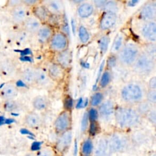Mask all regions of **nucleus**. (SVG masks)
I'll use <instances>...</instances> for the list:
<instances>
[{
    "label": "nucleus",
    "instance_id": "ea45409f",
    "mask_svg": "<svg viewBox=\"0 0 156 156\" xmlns=\"http://www.w3.org/2000/svg\"><path fill=\"white\" fill-rule=\"evenodd\" d=\"M17 107V105L13 100L11 101H5L4 105L3 106V108L6 111H12Z\"/></svg>",
    "mask_w": 156,
    "mask_h": 156
},
{
    "label": "nucleus",
    "instance_id": "37998d69",
    "mask_svg": "<svg viewBox=\"0 0 156 156\" xmlns=\"http://www.w3.org/2000/svg\"><path fill=\"white\" fill-rule=\"evenodd\" d=\"M73 104V100L70 96H67L64 100V107L68 111L72 109Z\"/></svg>",
    "mask_w": 156,
    "mask_h": 156
},
{
    "label": "nucleus",
    "instance_id": "f8f14e48",
    "mask_svg": "<svg viewBox=\"0 0 156 156\" xmlns=\"http://www.w3.org/2000/svg\"><path fill=\"white\" fill-rule=\"evenodd\" d=\"M140 16L145 21H155L156 18V4L155 2L146 3L140 11Z\"/></svg>",
    "mask_w": 156,
    "mask_h": 156
},
{
    "label": "nucleus",
    "instance_id": "c85d7f7f",
    "mask_svg": "<svg viewBox=\"0 0 156 156\" xmlns=\"http://www.w3.org/2000/svg\"><path fill=\"white\" fill-rule=\"evenodd\" d=\"M152 105L147 101H141L138 105L137 112L140 115H146L152 108Z\"/></svg>",
    "mask_w": 156,
    "mask_h": 156
},
{
    "label": "nucleus",
    "instance_id": "5fc2aeb1",
    "mask_svg": "<svg viewBox=\"0 0 156 156\" xmlns=\"http://www.w3.org/2000/svg\"><path fill=\"white\" fill-rule=\"evenodd\" d=\"M72 21L73 22V23H72V27H73V31L75 30V25H74V20H72Z\"/></svg>",
    "mask_w": 156,
    "mask_h": 156
},
{
    "label": "nucleus",
    "instance_id": "603ef678",
    "mask_svg": "<svg viewBox=\"0 0 156 156\" xmlns=\"http://www.w3.org/2000/svg\"><path fill=\"white\" fill-rule=\"evenodd\" d=\"M146 156H156V152L154 151H149Z\"/></svg>",
    "mask_w": 156,
    "mask_h": 156
},
{
    "label": "nucleus",
    "instance_id": "c756f323",
    "mask_svg": "<svg viewBox=\"0 0 156 156\" xmlns=\"http://www.w3.org/2000/svg\"><path fill=\"white\" fill-rule=\"evenodd\" d=\"M106 12L113 13L116 14L118 11V5L116 1H105L103 7Z\"/></svg>",
    "mask_w": 156,
    "mask_h": 156
},
{
    "label": "nucleus",
    "instance_id": "4468645a",
    "mask_svg": "<svg viewBox=\"0 0 156 156\" xmlns=\"http://www.w3.org/2000/svg\"><path fill=\"white\" fill-rule=\"evenodd\" d=\"M17 95V88L12 84H7L0 91V97L4 101L13 100Z\"/></svg>",
    "mask_w": 156,
    "mask_h": 156
},
{
    "label": "nucleus",
    "instance_id": "ddd939ff",
    "mask_svg": "<svg viewBox=\"0 0 156 156\" xmlns=\"http://www.w3.org/2000/svg\"><path fill=\"white\" fill-rule=\"evenodd\" d=\"M24 29L29 33L35 34L37 33L41 27L40 21L35 16L27 17L23 23Z\"/></svg>",
    "mask_w": 156,
    "mask_h": 156
},
{
    "label": "nucleus",
    "instance_id": "a878e982",
    "mask_svg": "<svg viewBox=\"0 0 156 156\" xmlns=\"http://www.w3.org/2000/svg\"><path fill=\"white\" fill-rule=\"evenodd\" d=\"M22 78L26 83H35V69L30 67L25 68L22 73Z\"/></svg>",
    "mask_w": 156,
    "mask_h": 156
},
{
    "label": "nucleus",
    "instance_id": "6e6552de",
    "mask_svg": "<svg viewBox=\"0 0 156 156\" xmlns=\"http://www.w3.org/2000/svg\"><path fill=\"white\" fill-rule=\"evenodd\" d=\"M92 156H113L109 147L108 136H102L97 139Z\"/></svg>",
    "mask_w": 156,
    "mask_h": 156
},
{
    "label": "nucleus",
    "instance_id": "f03ea898",
    "mask_svg": "<svg viewBox=\"0 0 156 156\" xmlns=\"http://www.w3.org/2000/svg\"><path fill=\"white\" fill-rule=\"evenodd\" d=\"M108 144L112 154H121L128 152L132 146V139L126 133L115 132L108 136Z\"/></svg>",
    "mask_w": 156,
    "mask_h": 156
},
{
    "label": "nucleus",
    "instance_id": "49530a36",
    "mask_svg": "<svg viewBox=\"0 0 156 156\" xmlns=\"http://www.w3.org/2000/svg\"><path fill=\"white\" fill-rule=\"evenodd\" d=\"M149 86L150 89L155 90V88H156V78H155V77H153L149 80Z\"/></svg>",
    "mask_w": 156,
    "mask_h": 156
},
{
    "label": "nucleus",
    "instance_id": "39448f33",
    "mask_svg": "<svg viewBox=\"0 0 156 156\" xmlns=\"http://www.w3.org/2000/svg\"><path fill=\"white\" fill-rule=\"evenodd\" d=\"M122 99L127 103H137L141 101L143 93L140 86L131 83L126 85L121 90Z\"/></svg>",
    "mask_w": 156,
    "mask_h": 156
},
{
    "label": "nucleus",
    "instance_id": "dca6fc26",
    "mask_svg": "<svg viewBox=\"0 0 156 156\" xmlns=\"http://www.w3.org/2000/svg\"><path fill=\"white\" fill-rule=\"evenodd\" d=\"M24 122L27 127L32 129H36L41 126L42 121L41 117L38 114L30 112L25 116Z\"/></svg>",
    "mask_w": 156,
    "mask_h": 156
},
{
    "label": "nucleus",
    "instance_id": "b1692460",
    "mask_svg": "<svg viewBox=\"0 0 156 156\" xmlns=\"http://www.w3.org/2000/svg\"><path fill=\"white\" fill-rule=\"evenodd\" d=\"M93 11V6L90 3H83L79 5L77 9V13L82 18H87L90 16Z\"/></svg>",
    "mask_w": 156,
    "mask_h": 156
},
{
    "label": "nucleus",
    "instance_id": "9b49d317",
    "mask_svg": "<svg viewBox=\"0 0 156 156\" xmlns=\"http://www.w3.org/2000/svg\"><path fill=\"white\" fill-rule=\"evenodd\" d=\"M10 16L12 21L16 24H21L24 22L27 17V9L23 4L12 8Z\"/></svg>",
    "mask_w": 156,
    "mask_h": 156
},
{
    "label": "nucleus",
    "instance_id": "72a5a7b5",
    "mask_svg": "<svg viewBox=\"0 0 156 156\" xmlns=\"http://www.w3.org/2000/svg\"><path fill=\"white\" fill-rule=\"evenodd\" d=\"M110 80H111V74L110 72L108 71H104L101 77V79L99 82L101 87H106L110 82Z\"/></svg>",
    "mask_w": 156,
    "mask_h": 156
},
{
    "label": "nucleus",
    "instance_id": "a211bd4d",
    "mask_svg": "<svg viewBox=\"0 0 156 156\" xmlns=\"http://www.w3.org/2000/svg\"><path fill=\"white\" fill-rule=\"evenodd\" d=\"M44 4L45 5H44V6L49 13H51L53 15H58L63 12V5L60 1H45Z\"/></svg>",
    "mask_w": 156,
    "mask_h": 156
},
{
    "label": "nucleus",
    "instance_id": "a19ab883",
    "mask_svg": "<svg viewBox=\"0 0 156 156\" xmlns=\"http://www.w3.org/2000/svg\"><path fill=\"white\" fill-rule=\"evenodd\" d=\"M88 113H85L82 116V122H81V132H85L88 127Z\"/></svg>",
    "mask_w": 156,
    "mask_h": 156
},
{
    "label": "nucleus",
    "instance_id": "a18cd8bd",
    "mask_svg": "<svg viewBox=\"0 0 156 156\" xmlns=\"http://www.w3.org/2000/svg\"><path fill=\"white\" fill-rule=\"evenodd\" d=\"M8 5L11 7L12 8L16 7L17 5H19L20 4H22V1H18V0H11L8 1Z\"/></svg>",
    "mask_w": 156,
    "mask_h": 156
},
{
    "label": "nucleus",
    "instance_id": "aec40b11",
    "mask_svg": "<svg viewBox=\"0 0 156 156\" xmlns=\"http://www.w3.org/2000/svg\"><path fill=\"white\" fill-rule=\"evenodd\" d=\"M64 75L63 68L55 63L51 64L48 67V76L54 80H58L63 78Z\"/></svg>",
    "mask_w": 156,
    "mask_h": 156
},
{
    "label": "nucleus",
    "instance_id": "de8ad7c7",
    "mask_svg": "<svg viewBox=\"0 0 156 156\" xmlns=\"http://www.w3.org/2000/svg\"><path fill=\"white\" fill-rule=\"evenodd\" d=\"M87 101H88L87 100L86 102H84L83 99L82 98H79V99L77 101V103L76 104V108H82V107L86 106V105L87 104Z\"/></svg>",
    "mask_w": 156,
    "mask_h": 156
},
{
    "label": "nucleus",
    "instance_id": "c9c22d12",
    "mask_svg": "<svg viewBox=\"0 0 156 156\" xmlns=\"http://www.w3.org/2000/svg\"><path fill=\"white\" fill-rule=\"evenodd\" d=\"M99 132V126L98 124L95 122H91L88 127V133L91 136H94Z\"/></svg>",
    "mask_w": 156,
    "mask_h": 156
},
{
    "label": "nucleus",
    "instance_id": "09e8293b",
    "mask_svg": "<svg viewBox=\"0 0 156 156\" xmlns=\"http://www.w3.org/2000/svg\"><path fill=\"white\" fill-rule=\"evenodd\" d=\"M22 4L24 5H33L37 3V1L35 0H24L21 1Z\"/></svg>",
    "mask_w": 156,
    "mask_h": 156
},
{
    "label": "nucleus",
    "instance_id": "9d476101",
    "mask_svg": "<svg viewBox=\"0 0 156 156\" xmlns=\"http://www.w3.org/2000/svg\"><path fill=\"white\" fill-rule=\"evenodd\" d=\"M51 48L57 52H62L66 49L68 46V39L66 35L60 32H57L52 36L50 42Z\"/></svg>",
    "mask_w": 156,
    "mask_h": 156
},
{
    "label": "nucleus",
    "instance_id": "473e14b6",
    "mask_svg": "<svg viewBox=\"0 0 156 156\" xmlns=\"http://www.w3.org/2000/svg\"><path fill=\"white\" fill-rule=\"evenodd\" d=\"M79 37L80 41L83 43H87L89 40V34L87 29L83 26H80L79 28Z\"/></svg>",
    "mask_w": 156,
    "mask_h": 156
},
{
    "label": "nucleus",
    "instance_id": "7c9ffc66",
    "mask_svg": "<svg viewBox=\"0 0 156 156\" xmlns=\"http://www.w3.org/2000/svg\"><path fill=\"white\" fill-rule=\"evenodd\" d=\"M144 52L155 60L156 57V46L154 43H150L146 44L144 47Z\"/></svg>",
    "mask_w": 156,
    "mask_h": 156
},
{
    "label": "nucleus",
    "instance_id": "cd10ccee",
    "mask_svg": "<svg viewBox=\"0 0 156 156\" xmlns=\"http://www.w3.org/2000/svg\"><path fill=\"white\" fill-rule=\"evenodd\" d=\"M33 107L37 110H43L47 107L48 102L46 99L43 96L36 97L32 102Z\"/></svg>",
    "mask_w": 156,
    "mask_h": 156
},
{
    "label": "nucleus",
    "instance_id": "2eb2a0df",
    "mask_svg": "<svg viewBox=\"0 0 156 156\" xmlns=\"http://www.w3.org/2000/svg\"><path fill=\"white\" fill-rule=\"evenodd\" d=\"M116 15L113 13L106 12L102 16L100 21V27L102 30H107L112 27L116 22Z\"/></svg>",
    "mask_w": 156,
    "mask_h": 156
},
{
    "label": "nucleus",
    "instance_id": "c03bdc74",
    "mask_svg": "<svg viewBox=\"0 0 156 156\" xmlns=\"http://www.w3.org/2000/svg\"><path fill=\"white\" fill-rule=\"evenodd\" d=\"M116 58L113 55L110 56L107 60L108 66L110 68H113L116 65Z\"/></svg>",
    "mask_w": 156,
    "mask_h": 156
},
{
    "label": "nucleus",
    "instance_id": "423d86ee",
    "mask_svg": "<svg viewBox=\"0 0 156 156\" xmlns=\"http://www.w3.org/2000/svg\"><path fill=\"white\" fill-rule=\"evenodd\" d=\"M72 139L73 135L71 130L59 134L55 142V149L61 154H65L71 146Z\"/></svg>",
    "mask_w": 156,
    "mask_h": 156
},
{
    "label": "nucleus",
    "instance_id": "4be33fe9",
    "mask_svg": "<svg viewBox=\"0 0 156 156\" xmlns=\"http://www.w3.org/2000/svg\"><path fill=\"white\" fill-rule=\"evenodd\" d=\"M94 142L91 138L85 139L80 148V155H92L94 150Z\"/></svg>",
    "mask_w": 156,
    "mask_h": 156
},
{
    "label": "nucleus",
    "instance_id": "3c124183",
    "mask_svg": "<svg viewBox=\"0 0 156 156\" xmlns=\"http://www.w3.org/2000/svg\"><path fill=\"white\" fill-rule=\"evenodd\" d=\"M138 2H139L138 1H129L128 4H129V5H130V6H132V5L133 6V5H135L136 4H137Z\"/></svg>",
    "mask_w": 156,
    "mask_h": 156
},
{
    "label": "nucleus",
    "instance_id": "7ed1b4c3",
    "mask_svg": "<svg viewBox=\"0 0 156 156\" xmlns=\"http://www.w3.org/2000/svg\"><path fill=\"white\" fill-rule=\"evenodd\" d=\"M140 53L139 47L133 42L124 44L118 52V58L119 62L125 66H132Z\"/></svg>",
    "mask_w": 156,
    "mask_h": 156
},
{
    "label": "nucleus",
    "instance_id": "6ab92c4d",
    "mask_svg": "<svg viewBox=\"0 0 156 156\" xmlns=\"http://www.w3.org/2000/svg\"><path fill=\"white\" fill-rule=\"evenodd\" d=\"M58 65L63 68H66L69 66L71 62V54L68 49H65L60 52L57 57Z\"/></svg>",
    "mask_w": 156,
    "mask_h": 156
},
{
    "label": "nucleus",
    "instance_id": "bb28decb",
    "mask_svg": "<svg viewBox=\"0 0 156 156\" xmlns=\"http://www.w3.org/2000/svg\"><path fill=\"white\" fill-rule=\"evenodd\" d=\"M124 41V37L123 34L121 33L118 34L116 35L115 40L113 42L111 51L113 53H116V52L118 53L123 46Z\"/></svg>",
    "mask_w": 156,
    "mask_h": 156
},
{
    "label": "nucleus",
    "instance_id": "393cba45",
    "mask_svg": "<svg viewBox=\"0 0 156 156\" xmlns=\"http://www.w3.org/2000/svg\"><path fill=\"white\" fill-rule=\"evenodd\" d=\"M37 34L38 40L41 42H45L51 37L52 30L49 26H41Z\"/></svg>",
    "mask_w": 156,
    "mask_h": 156
},
{
    "label": "nucleus",
    "instance_id": "1a4fd4ad",
    "mask_svg": "<svg viewBox=\"0 0 156 156\" xmlns=\"http://www.w3.org/2000/svg\"><path fill=\"white\" fill-rule=\"evenodd\" d=\"M142 37L151 43L156 40V23L155 21H146L140 30Z\"/></svg>",
    "mask_w": 156,
    "mask_h": 156
},
{
    "label": "nucleus",
    "instance_id": "6e6d98bb",
    "mask_svg": "<svg viewBox=\"0 0 156 156\" xmlns=\"http://www.w3.org/2000/svg\"><path fill=\"white\" fill-rule=\"evenodd\" d=\"M80 156H92V155H80Z\"/></svg>",
    "mask_w": 156,
    "mask_h": 156
},
{
    "label": "nucleus",
    "instance_id": "864d4df0",
    "mask_svg": "<svg viewBox=\"0 0 156 156\" xmlns=\"http://www.w3.org/2000/svg\"><path fill=\"white\" fill-rule=\"evenodd\" d=\"M24 156H36L35 152H28L25 154Z\"/></svg>",
    "mask_w": 156,
    "mask_h": 156
},
{
    "label": "nucleus",
    "instance_id": "0eeeda50",
    "mask_svg": "<svg viewBox=\"0 0 156 156\" xmlns=\"http://www.w3.org/2000/svg\"><path fill=\"white\" fill-rule=\"evenodd\" d=\"M71 115L67 112L60 113L54 122V129L58 135L71 130Z\"/></svg>",
    "mask_w": 156,
    "mask_h": 156
},
{
    "label": "nucleus",
    "instance_id": "412c9836",
    "mask_svg": "<svg viewBox=\"0 0 156 156\" xmlns=\"http://www.w3.org/2000/svg\"><path fill=\"white\" fill-rule=\"evenodd\" d=\"M48 74L40 68L35 69V82L41 86H48L50 82Z\"/></svg>",
    "mask_w": 156,
    "mask_h": 156
},
{
    "label": "nucleus",
    "instance_id": "79ce46f5",
    "mask_svg": "<svg viewBox=\"0 0 156 156\" xmlns=\"http://www.w3.org/2000/svg\"><path fill=\"white\" fill-rule=\"evenodd\" d=\"M149 121L152 122L154 125L155 124L156 122V114H155V108H152L151 110L148 112V113L146 115Z\"/></svg>",
    "mask_w": 156,
    "mask_h": 156
},
{
    "label": "nucleus",
    "instance_id": "5701e85b",
    "mask_svg": "<svg viewBox=\"0 0 156 156\" xmlns=\"http://www.w3.org/2000/svg\"><path fill=\"white\" fill-rule=\"evenodd\" d=\"M35 17L40 21H46L49 18V12L43 5H37L33 10Z\"/></svg>",
    "mask_w": 156,
    "mask_h": 156
},
{
    "label": "nucleus",
    "instance_id": "8fccbe9b",
    "mask_svg": "<svg viewBox=\"0 0 156 156\" xmlns=\"http://www.w3.org/2000/svg\"><path fill=\"white\" fill-rule=\"evenodd\" d=\"M106 1H94V3L98 7H103Z\"/></svg>",
    "mask_w": 156,
    "mask_h": 156
},
{
    "label": "nucleus",
    "instance_id": "f704fd0d",
    "mask_svg": "<svg viewBox=\"0 0 156 156\" xmlns=\"http://www.w3.org/2000/svg\"><path fill=\"white\" fill-rule=\"evenodd\" d=\"M109 42H110V38L107 35L103 36L100 38L99 44V48L102 53H104L106 52L108 46Z\"/></svg>",
    "mask_w": 156,
    "mask_h": 156
},
{
    "label": "nucleus",
    "instance_id": "f3484780",
    "mask_svg": "<svg viewBox=\"0 0 156 156\" xmlns=\"http://www.w3.org/2000/svg\"><path fill=\"white\" fill-rule=\"evenodd\" d=\"M115 112L113 102L110 100H107L103 102L99 108V113L102 118L107 119Z\"/></svg>",
    "mask_w": 156,
    "mask_h": 156
},
{
    "label": "nucleus",
    "instance_id": "e433bc0d",
    "mask_svg": "<svg viewBox=\"0 0 156 156\" xmlns=\"http://www.w3.org/2000/svg\"><path fill=\"white\" fill-rule=\"evenodd\" d=\"M103 99V94L101 93L98 92L94 93L91 99V105L93 106H97L102 102Z\"/></svg>",
    "mask_w": 156,
    "mask_h": 156
},
{
    "label": "nucleus",
    "instance_id": "f257e3e1",
    "mask_svg": "<svg viewBox=\"0 0 156 156\" xmlns=\"http://www.w3.org/2000/svg\"><path fill=\"white\" fill-rule=\"evenodd\" d=\"M116 125L122 129L136 126L140 122V115L136 110L127 107H118L115 113Z\"/></svg>",
    "mask_w": 156,
    "mask_h": 156
},
{
    "label": "nucleus",
    "instance_id": "58836bf2",
    "mask_svg": "<svg viewBox=\"0 0 156 156\" xmlns=\"http://www.w3.org/2000/svg\"><path fill=\"white\" fill-rule=\"evenodd\" d=\"M88 119L91 122L96 121L98 118V112L94 108H91L88 111Z\"/></svg>",
    "mask_w": 156,
    "mask_h": 156
},
{
    "label": "nucleus",
    "instance_id": "2f4dec72",
    "mask_svg": "<svg viewBox=\"0 0 156 156\" xmlns=\"http://www.w3.org/2000/svg\"><path fill=\"white\" fill-rule=\"evenodd\" d=\"M35 154L36 156H55V151L51 146H43Z\"/></svg>",
    "mask_w": 156,
    "mask_h": 156
},
{
    "label": "nucleus",
    "instance_id": "20e7f679",
    "mask_svg": "<svg viewBox=\"0 0 156 156\" xmlns=\"http://www.w3.org/2000/svg\"><path fill=\"white\" fill-rule=\"evenodd\" d=\"M133 71L141 76H146L151 73L155 68V60L146 54L140 52L132 65Z\"/></svg>",
    "mask_w": 156,
    "mask_h": 156
},
{
    "label": "nucleus",
    "instance_id": "4c0bfd02",
    "mask_svg": "<svg viewBox=\"0 0 156 156\" xmlns=\"http://www.w3.org/2000/svg\"><path fill=\"white\" fill-rule=\"evenodd\" d=\"M147 101L152 105H155L156 102V90L149 89L146 94Z\"/></svg>",
    "mask_w": 156,
    "mask_h": 156
}]
</instances>
